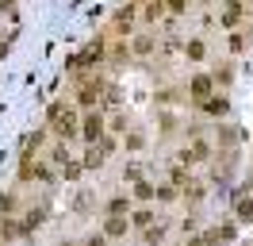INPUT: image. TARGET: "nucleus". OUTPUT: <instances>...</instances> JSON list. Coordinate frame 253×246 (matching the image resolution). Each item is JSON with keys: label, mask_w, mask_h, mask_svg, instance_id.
Segmentation results:
<instances>
[{"label": "nucleus", "mask_w": 253, "mask_h": 246, "mask_svg": "<svg viewBox=\"0 0 253 246\" xmlns=\"http://www.w3.org/2000/svg\"><path fill=\"white\" fill-rule=\"evenodd\" d=\"M123 231H126L123 219H108V235H123Z\"/></svg>", "instance_id": "obj_3"}, {"label": "nucleus", "mask_w": 253, "mask_h": 246, "mask_svg": "<svg viewBox=\"0 0 253 246\" xmlns=\"http://www.w3.org/2000/svg\"><path fill=\"white\" fill-rule=\"evenodd\" d=\"M84 123H88V127H84V138H100V123L104 120H100V116H88Z\"/></svg>", "instance_id": "obj_1"}, {"label": "nucleus", "mask_w": 253, "mask_h": 246, "mask_svg": "<svg viewBox=\"0 0 253 246\" xmlns=\"http://www.w3.org/2000/svg\"><path fill=\"white\" fill-rule=\"evenodd\" d=\"M88 246H104V239H92V243H88Z\"/></svg>", "instance_id": "obj_6"}, {"label": "nucleus", "mask_w": 253, "mask_h": 246, "mask_svg": "<svg viewBox=\"0 0 253 246\" xmlns=\"http://www.w3.org/2000/svg\"><path fill=\"white\" fill-rule=\"evenodd\" d=\"M150 219H154V212H138V215H134V223H138V227H146Z\"/></svg>", "instance_id": "obj_5"}, {"label": "nucleus", "mask_w": 253, "mask_h": 246, "mask_svg": "<svg viewBox=\"0 0 253 246\" xmlns=\"http://www.w3.org/2000/svg\"><path fill=\"white\" fill-rule=\"evenodd\" d=\"M192 89H196V96H204V92L211 89V81H207V77H196V85H192Z\"/></svg>", "instance_id": "obj_4"}, {"label": "nucleus", "mask_w": 253, "mask_h": 246, "mask_svg": "<svg viewBox=\"0 0 253 246\" xmlns=\"http://www.w3.org/2000/svg\"><path fill=\"white\" fill-rule=\"evenodd\" d=\"M238 219H246V223L253 219V200H242V204H238Z\"/></svg>", "instance_id": "obj_2"}]
</instances>
